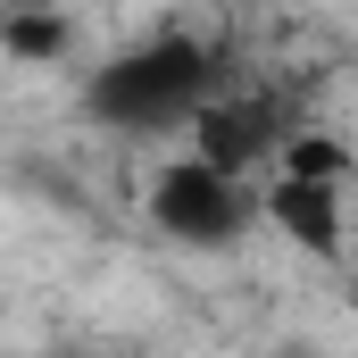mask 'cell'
Masks as SVG:
<instances>
[{
  "instance_id": "8992f818",
  "label": "cell",
  "mask_w": 358,
  "mask_h": 358,
  "mask_svg": "<svg viewBox=\"0 0 358 358\" xmlns=\"http://www.w3.org/2000/svg\"><path fill=\"white\" fill-rule=\"evenodd\" d=\"M275 176L350 183V150H342V134H283V142H275Z\"/></svg>"
},
{
  "instance_id": "6da1fadb",
  "label": "cell",
  "mask_w": 358,
  "mask_h": 358,
  "mask_svg": "<svg viewBox=\"0 0 358 358\" xmlns=\"http://www.w3.org/2000/svg\"><path fill=\"white\" fill-rule=\"evenodd\" d=\"M217 84V59L200 34H150L117 59H100L84 84V117L108 125V134H167V125H192V108Z\"/></svg>"
},
{
  "instance_id": "277c9868",
  "label": "cell",
  "mask_w": 358,
  "mask_h": 358,
  "mask_svg": "<svg viewBox=\"0 0 358 358\" xmlns=\"http://www.w3.org/2000/svg\"><path fill=\"white\" fill-rule=\"evenodd\" d=\"M267 208L275 225L300 242V250H317V259H342V183H300V176H275L267 183Z\"/></svg>"
},
{
  "instance_id": "5b68a950",
  "label": "cell",
  "mask_w": 358,
  "mask_h": 358,
  "mask_svg": "<svg viewBox=\"0 0 358 358\" xmlns=\"http://www.w3.org/2000/svg\"><path fill=\"white\" fill-rule=\"evenodd\" d=\"M67 17L50 8V0H8L0 8V50L8 59H25V67H50V59H67Z\"/></svg>"
},
{
  "instance_id": "7a4b0ae2",
  "label": "cell",
  "mask_w": 358,
  "mask_h": 358,
  "mask_svg": "<svg viewBox=\"0 0 358 358\" xmlns=\"http://www.w3.org/2000/svg\"><path fill=\"white\" fill-rule=\"evenodd\" d=\"M250 208L259 200L242 192V176H217L208 159H167L150 176V225L183 250H225L250 225Z\"/></svg>"
},
{
  "instance_id": "3957f363",
  "label": "cell",
  "mask_w": 358,
  "mask_h": 358,
  "mask_svg": "<svg viewBox=\"0 0 358 358\" xmlns=\"http://www.w3.org/2000/svg\"><path fill=\"white\" fill-rule=\"evenodd\" d=\"M192 134H200V150H192V159H208L217 176H242V167L275 159V142H283V117H275V100L208 92V100L192 108Z\"/></svg>"
}]
</instances>
